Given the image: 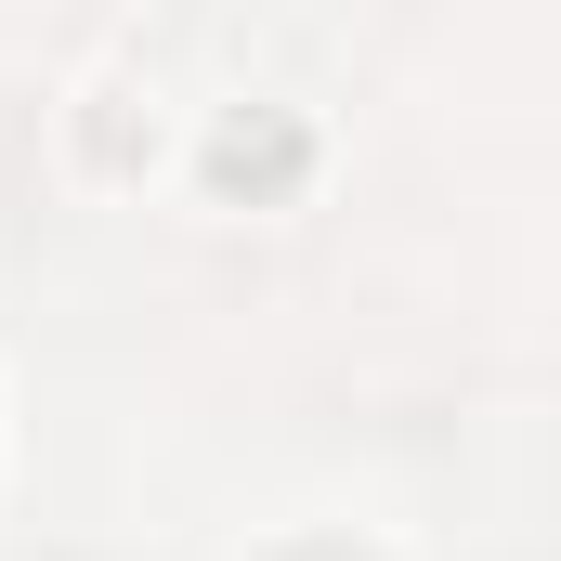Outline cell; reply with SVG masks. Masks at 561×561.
I'll use <instances>...</instances> for the list:
<instances>
[{
  "label": "cell",
  "instance_id": "cell-1",
  "mask_svg": "<svg viewBox=\"0 0 561 561\" xmlns=\"http://www.w3.org/2000/svg\"><path fill=\"white\" fill-rule=\"evenodd\" d=\"M209 196L222 209H275V196H300V170H313V131L287 118V105H236L222 131H209Z\"/></svg>",
  "mask_w": 561,
  "mask_h": 561
},
{
  "label": "cell",
  "instance_id": "cell-2",
  "mask_svg": "<svg viewBox=\"0 0 561 561\" xmlns=\"http://www.w3.org/2000/svg\"><path fill=\"white\" fill-rule=\"evenodd\" d=\"M287 561H379V549H353V536H300Z\"/></svg>",
  "mask_w": 561,
  "mask_h": 561
}]
</instances>
